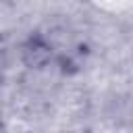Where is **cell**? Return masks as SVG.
Segmentation results:
<instances>
[{
  "label": "cell",
  "mask_w": 133,
  "mask_h": 133,
  "mask_svg": "<svg viewBox=\"0 0 133 133\" xmlns=\"http://www.w3.org/2000/svg\"><path fill=\"white\" fill-rule=\"evenodd\" d=\"M21 60L31 71H44L48 66H64L66 54L56 48L48 33L31 31L21 44Z\"/></svg>",
  "instance_id": "1"
}]
</instances>
